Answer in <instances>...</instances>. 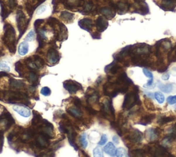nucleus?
Segmentation results:
<instances>
[{
	"instance_id": "nucleus-1",
	"label": "nucleus",
	"mask_w": 176,
	"mask_h": 157,
	"mask_svg": "<svg viewBox=\"0 0 176 157\" xmlns=\"http://www.w3.org/2000/svg\"><path fill=\"white\" fill-rule=\"evenodd\" d=\"M3 41L11 53H15L16 50V34L14 28L9 23H6L4 28Z\"/></svg>"
},
{
	"instance_id": "nucleus-2",
	"label": "nucleus",
	"mask_w": 176,
	"mask_h": 157,
	"mask_svg": "<svg viewBox=\"0 0 176 157\" xmlns=\"http://www.w3.org/2000/svg\"><path fill=\"white\" fill-rule=\"evenodd\" d=\"M4 99L9 103H20L22 104L29 105L28 97L25 93L17 91H8L4 92Z\"/></svg>"
},
{
	"instance_id": "nucleus-3",
	"label": "nucleus",
	"mask_w": 176,
	"mask_h": 157,
	"mask_svg": "<svg viewBox=\"0 0 176 157\" xmlns=\"http://www.w3.org/2000/svg\"><path fill=\"white\" fill-rule=\"evenodd\" d=\"M15 124V120L11 114V113L6 110L0 115V131L4 132L11 128V126Z\"/></svg>"
},
{
	"instance_id": "nucleus-4",
	"label": "nucleus",
	"mask_w": 176,
	"mask_h": 157,
	"mask_svg": "<svg viewBox=\"0 0 176 157\" xmlns=\"http://www.w3.org/2000/svg\"><path fill=\"white\" fill-rule=\"evenodd\" d=\"M25 64L32 70H39L42 68L44 65V61L39 56H33V57H28L25 59Z\"/></svg>"
},
{
	"instance_id": "nucleus-5",
	"label": "nucleus",
	"mask_w": 176,
	"mask_h": 157,
	"mask_svg": "<svg viewBox=\"0 0 176 157\" xmlns=\"http://www.w3.org/2000/svg\"><path fill=\"white\" fill-rule=\"evenodd\" d=\"M49 139L50 138H48L45 135L38 133L36 136V139H35V141L32 142V146L38 149L46 148L50 144Z\"/></svg>"
},
{
	"instance_id": "nucleus-6",
	"label": "nucleus",
	"mask_w": 176,
	"mask_h": 157,
	"mask_svg": "<svg viewBox=\"0 0 176 157\" xmlns=\"http://www.w3.org/2000/svg\"><path fill=\"white\" fill-rule=\"evenodd\" d=\"M17 26H18V29L21 33L19 37H21L27 28L28 20L26 19V17H25L24 13L20 10L18 11L17 13Z\"/></svg>"
},
{
	"instance_id": "nucleus-7",
	"label": "nucleus",
	"mask_w": 176,
	"mask_h": 157,
	"mask_svg": "<svg viewBox=\"0 0 176 157\" xmlns=\"http://www.w3.org/2000/svg\"><path fill=\"white\" fill-rule=\"evenodd\" d=\"M63 87L70 94H74L78 90H82V85L80 83L72 80H67L63 82Z\"/></svg>"
},
{
	"instance_id": "nucleus-8",
	"label": "nucleus",
	"mask_w": 176,
	"mask_h": 157,
	"mask_svg": "<svg viewBox=\"0 0 176 157\" xmlns=\"http://www.w3.org/2000/svg\"><path fill=\"white\" fill-rule=\"evenodd\" d=\"M59 52L54 48H50L47 51V58L48 60L49 63L51 64H55L58 62L59 60Z\"/></svg>"
},
{
	"instance_id": "nucleus-9",
	"label": "nucleus",
	"mask_w": 176,
	"mask_h": 157,
	"mask_svg": "<svg viewBox=\"0 0 176 157\" xmlns=\"http://www.w3.org/2000/svg\"><path fill=\"white\" fill-rule=\"evenodd\" d=\"M13 110L17 112L19 115L23 117H29L31 114L30 110L27 107L21 106V105H16L14 106Z\"/></svg>"
},
{
	"instance_id": "nucleus-10",
	"label": "nucleus",
	"mask_w": 176,
	"mask_h": 157,
	"mask_svg": "<svg viewBox=\"0 0 176 157\" xmlns=\"http://www.w3.org/2000/svg\"><path fill=\"white\" fill-rule=\"evenodd\" d=\"M79 26L87 31H90L93 26V21L90 19L84 18L78 21Z\"/></svg>"
},
{
	"instance_id": "nucleus-11",
	"label": "nucleus",
	"mask_w": 176,
	"mask_h": 157,
	"mask_svg": "<svg viewBox=\"0 0 176 157\" xmlns=\"http://www.w3.org/2000/svg\"><path fill=\"white\" fill-rule=\"evenodd\" d=\"M104 152L106 153L107 154L110 155L111 157H114L116 156V146H114V144L112 142H109L105 145V146L104 147Z\"/></svg>"
},
{
	"instance_id": "nucleus-12",
	"label": "nucleus",
	"mask_w": 176,
	"mask_h": 157,
	"mask_svg": "<svg viewBox=\"0 0 176 157\" xmlns=\"http://www.w3.org/2000/svg\"><path fill=\"white\" fill-rule=\"evenodd\" d=\"M96 28H97L98 31L102 32L107 28L108 22L103 17H101V16H100V17H99L97 19V20H96Z\"/></svg>"
},
{
	"instance_id": "nucleus-13",
	"label": "nucleus",
	"mask_w": 176,
	"mask_h": 157,
	"mask_svg": "<svg viewBox=\"0 0 176 157\" xmlns=\"http://www.w3.org/2000/svg\"><path fill=\"white\" fill-rule=\"evenodd\" d=\"M67 111L69 112V114L70 115H72L73 117L76 119H80L81 118L83 113L81 110L80 108H78V107H70L69 108Z\"/></svg>"
},
{
	"instance_id": "nucleus-14",
	"label": "nucleus",
	"mask_w": 176,
	"mask_h": 157,
	"mask_svg": "<svg viewBox=\"0 0 176 157\" xmlns=\"http://www.w3.org/2000/svg\"><path fill=\"white\" fill-rule=\"evenodd\" d=\"M25 83L22 81L17 80V79H11L10 81V86L15 90H19L23 89L25 87Z\"/></svg>"
},
{
	"instance_id": "nucleus-15",
	"label": "nucleus",
	"mask_w": 176,
	"mask_h": 157,
	"mask_svg": "<svg viewBox=\"0 0 176 157\" xmlns=\"http://www.w3.org/2000/svg\"><path fill=\"white\" fill-rule=\"evenodd\" d=\"M28 49H29V45L27 41H23L21 42L20 44H19V54L21 55V56H24L28 53Z\"/></svg>"
},
{
	"instance_id": "nucleus-16",
	"label": "nucleus",
	"mask_w": 176,
	"mask_h": 157,
	"mask_svg": "<svg viewBox=\"0 0 176 157\" xmlns=\"http://www.w3.org/2000/svg\"><path fill=\"white\" fill-rule=\"evenodd\" d=\"M158 88L160 90L165 93L171 92L173 89V85L172 83H167V84H163L162 83H158Z\"/></svg>"
},
{
	"instance_id": "nucleus-17",
	"label": "nucleus",
	"mask_w": 176,
	"mask_h": 157,
	"mask_svg": "<svg viewBox=\"0 0 176 157\" xmlns=\"http://www.w3.org/2000/svg\"><path fill=\"white\" fill-rule=\"evenodd\" d=\"M26 78L28 80L32 83V84L35 85L37 81H38L39 77H38V75H37V73L35 72L34 70H32L28 73V74Z\"/></svg>"
},
{
	"instance_id": "nucleus-18",
	"label": "nucleus",
	"mask_w": 176,
	"mask_h": 157,
	"mask_svg": "<svg viewBox=\"0 0 176 157\" xmlns=\"http://www.w3.org/2000/svg\"><path fill=\"white\" fill-rule=\"evenodd\" d=\"M100 12H101L102 15L105 16L106 17H107L108 19H112V17H114V15H115V13H114L113 11H112L110 8H107V7L102 8V9H101V10H100Z\"/></svg>"
},
{
	"instance_id": "nucleus-19",
	"label": "nucleus",
	"mask_w": 176,
	"mask_h": 157,
	"mask_svg": "<svg viewBox=\"0 0 176 157\" xmlns=\"http://www.w3.org/2000/svg\"><path fill=\"white\" fill-rule=\"evenodd\" d=\"M74 14L69 13V12L67 11H63L61 13V17L63 19L64 21H67V22H69V21H71L74 18Z\"/></svg>"
},
{
	"instance_id": "nucleus-20",
	"label": "nucleus",
	"mask_w": 176,
	"mask_h": 157,
	"mask_svg": "<svg viewBox=\"0 0 176 157\" xmlns=\"http://www.w3.org/2000/svg\"><path fill=\"white\" fill-rule=\"evenodd\" d=\"M162 5L165 6V9H172L175 6V2L174 0H163Z\"/></svg>"
},
{
	"instance_id": "nucleus-21",
	"label": "nucleus",
	"mask_w": 176,
	"mask_h": 157,
	"mask_svg": "<svg viewBox=\"0 0 176 157\" xmlns=\"http://www.w3.org/2000/svg\"><path fill=\"white\" fill-rule=\"evenodd\" d=\"M154 97H155L156 101H158V103H160V104H163V103L165 102V96H164V94L160 92H156L154 93Z\"/></svg>"
},
{
	"instance_id": "nucleus-22",
	"label": "nucleus",
	"mask_w": 176,
	"mask_h": 157,
	"mask_svg": "<svg viewBox=\"0 0 176 157\" xmlns=\"http://www.w3.org/2000/svg\"><path fill=\"white\" fill-rule=\"evenodd\" d=\"M116 157H127L126 150L122 147H120L116 150Z\"/></svg>"
},
{
	"instance_id": "nucleus-23",
	"label": "nucleus",
	"mask_w": 176,
	"mask_h": 157,
	"mask_svg": "<svg viewBox=\"0 0 176 157\" xmlns=\"http://www.w3.org/2000/svg\"><path fill=\"white\" fill-rule=\"evenodd\" d=\"M93 155H94V157H104L102 148L100 146H97L94 149Z\"/></svg>"
},
{
	"instance_id": "nucleus-24",
	"label": "nucleus",
	"mask_w": 176,
	"mask_h": 157,
	"mask_svg": "<svg viewBox=\"0 0 176 157\" xmlns=\"http://www.w3.org/2000/svg\"><path fill=\"white\" fill-rule=\"evenodd\" d=\"M80 142L83 148H87V146H88V141H87V139H86V133H83V134L81 135Z\"/></svg>"
},
{
	"instance_id": "nucleus-25",
	"label": "nucleus",
	"mask_w": 176,
	"mask_h": 157,
	"mask_svg": "<svg viewBox=\"0 0 176 157\" xmlns=\"http://www.w3.org/2000/svg\"><path fill=\"white\" fill-rule=\"evenodd\" d=\"M0 69L3 71V72H8L11 71V67H9V65L7 64L6 62L5 61H1L0 63Z\"/></svg>"
},
{
	"instance_id": "nucleus-26",
	"label": "nucleus",
	"mask_w": 176,
	"mask_h": 157,
	"mask_svg": "<svg viewBox=\"0 0 176 157\" xmlns=\"http://www.w3.org/2000/svg\"><path fill=\"white\" fill-rule=\"evenodd\" d=\"M35 33L34 31H30L28 33V35L25 37V41H32L35 40Z\"/></svg>"
},
{
	"instance_id": "nucleus-27",
	"label": "nucleus",
	"mask_w": 176,
	"mask_h": 157,
	"mask_svg": "<svg viewBox=\"0 0 176 157\" xmlns=\"http://www.w3.org/2000/svg\"><path fill=\"white\" fill-rule=\"evenodd\" d=\"M41 94H43V96H50L51 94V90L48 87H43V88L41 90Z\"/></svg>"
},
{
	"instance_id": "nucleus-28",
	"label": "nucleus",
	"mask_w": 176,
	"mask_h": 157,
	"mask_svg": "<svg viewBox=\"0 0 176 157\" xmlns=\"http://www.w3.org/2000/svg\"><path fill=\"white\" fill-rule=\"evenodd\" d=\"M54 156H55L54 152H52V151H49V152L41 153V154H40V155L37 157H54Z\"/></svg>"
},
{
	"instance_id": "nucleus-29",
	"label": "nucleus",
	"mask_w": 176,
	"mask_h": 157,
	"mask_svg": "<svg viewBox=\"0 0 176 157\" xmlns=\"http://www.w3.org/2000/svg\"><path fill=\"white\" fill-rule=\"evenodd\" d=\"M167 103H169V105H174L176 103V95H174V96H169L168 97L167 99Z\"/></svg>"
},
{
	"instance_id": "nucleus-30",
	"label": "nucleus",
	"mask_w": 176,
	"mask_h": 157,
	"mask_svg": "<svg viewBox=\"0 0 176 157\" xmlns=\"http://www.w3.org/2000/svg\"><path fill=\"white\" fill-rule=\"evenodd\" d=\"M107 136L106 134H102L101 136V138H100V140L99 141V142H98V145H99V146H104L107 143Z\"/></svg>"
},
{
	"instance_id": "nucleus-31",
	"label": "nucleus",
	"mask_w": 176,
	"mask_h": 157,
	"mask_svg": "<svg viewBox=\"0 0 176 157\" xmlns=\"http://www.w3.org/2000/svg\"><path fill=\"white\" fill-rule=\"evenodd\" d=\"M8 9L6 7V6L4 4L2 5V11H1V15H2V18L5 19L6 18L7 16L8 15Z\"/></svg>"
},
{
	"instance_id": "nucleus-32",
	"label": "nucleus",
	"mask_w": 176,
	"mask_h": 157,
	"mask_svg": "<svg viewBox=\"0 0 176 157\" xmlns=\"http://www.w3.org/2000/svg\"><path fill=\"white\" fill-rule=\"evenodd\" d=\"M17 5V0H8V6L11 9H15Z\"/></svg>"
},
{
	"instance_id": "nucleus-33",
	"label": "nucleus",
	"mask_w": 176,
	"mask_h": 157,
	"mask_svg": "<svg viewBox=\"0 0 176 157\" xmlns=\"http://www.w3.org/2000/svg\"><path fill=\"white\" fill-rule=\"evenodd\" d=\"M4 132L0 131V153L1 152L4 145Z\"/></svg>"
},
{
	"instance_id": "nucleus-34",
	"label": "nucleus",
	"mask_w": 176,
	"mask_h": 157,
	"mask_svg": "<svg viewBox=\"0 0 176 157\" xmlns=\"http://www.w3.org/2000/svg\"><path fill=\"white\" fill-rule=\"evenodd\" d=\"M45 10H46V6H40L37 9V15H41V14L44 13Z\"/></svg>"
},
{
	"instance_id": "nucleus-35",
	"label": "nucleus",
	"mask_w": 176,
	"mask_h": 157,
	"mask_svg": "<svg viewBox=\"0 0 176 157\" xmlns=\"http://www.w3.org/2000/svg\"><path fill=\"white\" fill-rule=\"evenodd\" d=\"M74 104L76 107L81 108V105H82L81 101L78 98H74Z\"/></svg>"
},
{
	"instance_id": "nucleus-36",
	"label": "nucleus",
	"mask_w": 176,
	"mask_h": 157,
	"mask_svg": "<svg viewBox=\"0 0 176 157\" xmlns=\"http://www.w3.org/2000/svg\"><path fill=\"white\" fill-rule=\"evenodd\" d=\"M43 21V19H37V21H35V29L37 30V31H38V28L40 26V25L41 24V23H42Z\"/></svg>"
},
{
	"instance_id": "nucleus-37",
	"label": "nucleus",
	"mask_w": 176,
	"mask_h": 157,
	"mask_svg": "<svg viewBox=\"0 0 176 157\" xmlns=\"http://www.w3.org/2000/svg\"><path fill=\"white\" fill-rule=\"evenodd\" d=\"M169 78H170V75L169 73H165V74H163V76H162V79L164 81L169 80Z\"/></svg>"
},
{
	"instance_id": "nucleus-38",
	"label": "nucleus",
	"mask_w": 176,
	"mask_h": 157,
	"mask_svg": "<svg viewBox=\"0 0 176 157\" xmlns=\"http://www.w3.org/2000/svg\"><path fill=\"white\" fill-rule=\"evenodd\" d=\"M79 157H90V156L86 152H85L84 151L81 150L80 152H79Z\"/></svg>"
},
{
	"instance_id": "nucleus-39",
	"label": "nucleus",
	"mask_w": 176,
	"mask_h": 157,
	"mask_svg": "<svg viewBox=\"0 0 176 157\" xmlns=\"http://www.w3.org/2000/svg\"><path fill=\"white\" fill-rule=\"evenodd\" d=\"M112 140H113V142L115 144H119V139H118V137L117 136H114L113 138H112Z\"/></svg>"
},
{
	"instance_id": "nucleus-40",
	"label": "nucleus",
	"mask_w": 176,
	"mask_h": 157,
	"mask_svg": "<svg viewBox=\"0 0 176 157\" xmlns=\"http://www.w3.org/2000/svg\"><path fill=\"white\" fill-rule=\"evenodd\" d=\"M171 74L173 75V76H176V67H172L171 70Z\"/></svg>"
},
{
	"instance_id": "nucleus-41",
	"label": "nucleus",
	"mask_w": 176,
	"mask_h": 157,
	"mask_svg": "<svg viewBox=\"0 0 176 157\" xmlns=\"http://www.w3.org/2000/svg\"><path fill=\"white\" fill-rule=\"evenodd\" d=\"M175 110H176V106H175Z\"/></svg>"
}]
</instances>
